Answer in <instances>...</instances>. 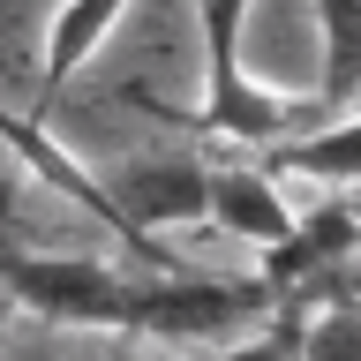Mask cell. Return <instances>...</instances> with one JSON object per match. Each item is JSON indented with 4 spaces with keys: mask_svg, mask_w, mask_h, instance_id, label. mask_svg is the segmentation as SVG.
Masks as SVG:
<instances>
[{
    "mask_svg": "<svg viewBox=\"0 0 361 361\" xmlns=\"http://www.w3.org/2000/svg\"><path fill=\"white\" fill-rule=\"evenodd\" d=\"M361 256V219H354V203L346 196H331L324 211H309V219H293L279 241L264 248V293H271V309L286 316V324H301V301L309 293H331L338 286V271Z\"/></svg>",
    "mask_w": 361,
    "mask_h": 361,
    "instance_id": "obj_3",
    "label": "cell"
},
{
    "mask_svg": "<svg viewBox=\"0 0 361 361\" xmlns=\"http://www.w3.org/2000/svg\"><path fill=\"white\" fill-rule=\"evenodd\" d=\"M241 16L248 0H203V106L196 113H173L158 98H135V106L166 121V128H188V135H226V143H279L286 128L301 121H324V106H301V98H264V90L241 83Z\"/></svg>",
    "mask_w": 361,
    "mask_h": 361,
    "instance_id": "obj_2",
    "label": "cell"
},
{
    "mask_svg": "<svg viewBox=\"0 0 361 361\" xmlns=\"http://www.w3.org/2000/svg\"><path fill=\"white\" fill-rule=\"evenodd\" d=\"M16 188H8V173H0V301H8V264H16Z\"/></svg>",
    "mask_w": 361,
    "mask_h": 361,
    "instance_id": "obj_12",
    "label": "cell"
},
{
    "mask_svg": "<svg viewBox=\"0 0 361 361\" xmlns=\"http://www.w3.org/2000/svg\"><path fill=\"white\" fill-rule=\"evenodd\" d=\"M316 16H324V83H316V106L331 121L361 90V0H316Z\"/></svg>",
    "mask_w": 361,
    "mask_h": 361,
    "instance_id": "obj_9",
    "label": "cell"
},
{
    "mask_svg": "<svg viewBox=\"0 0 361 361\" xmlns=\"http://www.w3.org/2000/svg\"><path fill=\"white\" fill-rule=\"evenodd\" d=\"M301 361H361V309H331L301 331Z\"/></svg>",
    "mask_w": 361,
    "mask_h": 361,
    "instance_id": "obj_10",
    "label": "cell"
},
{
    "mask_svg": "<svg viewBox=\"0 0 361 361\" xmlns=\"http://www.w3.org/2000/svg\"><path fill=\"white\" fill-rule=\"evenodd\" d=\"M0 143H8V151H16L23 166H30V173H45L53 188H61V196H75V203H83V211H90L98 226H113V233H121V248H135V256H143L151 271H180V264H173V248H166V241H151V233H143V226H135L128 211H121V203L106 196V180L90 173L83 158H68L61 143H53V135L38 128V121H16V113H0Z\"/></svg>",
    "mask_w": 361,
    "mask_h": 361,
    "instance_id": "obj_4",
    "label": "cell"
},
{
    "mask_svg": "<svg viewBox=\"0 0 361 361\" xmlns=\"http://www.w3.org/2000/svg\"><path fill=\"white\" fill-rule=\"evenodd\" d=\"M346 203H354V219H361V196H346Z\"/></svg>",
    "mask_w": 361,
    "mask_h": 361,
    "instance_id": "obj_13",
    "label": "cell"
},
{
    "mask_svg": "<svg viewBox=\"0 0 361 361\" xmlns=\"http://www.w3.org/2000/svg\"><path fill=\"white\" fill-rule=\"evenodd\" d=\"M264 173H301V180H324V188H361V121H331V128H316V135L271 143Z\"/></svg>",
    "mask_w": 361,
    "mask_h": 361,
    "instance_id": "obj_7",
    "label": "cell"
},
{
    "mask_svg": "<svg viewBox=\"0 0 361 361\" xmlns=\"http://www.w3.org/2000/svg\"><path fill=\"white\" fill-rule=\"evenodd\" d=\"M203 219L219 226V233H233V241L271 248L293 226V211L279 203V188H271L264 166H211V211H203Z\"/></svg>",
    "mask_w": 361,
    "mask_h": 361,
    "instance_id": "obj_6",
    "label": "cell"
},
{
    "mask_svg": "<svg viewBox=\"0 0 361 361\" xmlns=\"http://www.w3.org/2000/svg\"><path fill=\"white\" fill-rule=\"evenodd\" d=\"M8 301L45 324H90V331H135V338H226L264 324L271 293L264 279H166V286H135V279H113L106 264H83V256H30L23 248L8 264Z\"/></svg>",
    "mask_w": 361,
    "mask_h": 361,
    "instance_id": "obj_1",
    "label": "cell"
},
{
    "mask_svg": "<svg viewBox=\"0 0 361 361\" xmlns=\"http://www.w3.org/2000/svg\"><path fill=\"white\" fill-rule=\"evenodd\" d=\"M121 8H128V0H61V16H53V30H45V83H38V106L61 98V83L90 61V45L121 23Z\"/></svg>",
    "mask_w": 361,
    "mask_h": 361,
    "instance_id": "obj_8",
    "label": "cell"
},
{
    "mask_svg": "<svg viewBox=\"0 0 361 361\" xmlns=\"http://www.w3.org/2000/svg\"><path fill=\"white\" fill-rule=\"evenodd\" d=\"M106 196L143 233H158V226H203V211H211V166H196V158H143V166H121L106 180Z\"/></svg>",
    "mask_w": 361,
    "mask_h": 361,
    "instance_id": "obj_5",
    "label": "cell"
},
{
    "mask_svg": "<svg viewBox=\"0 0 361 361\" xmlns=\"http://www.w3.org/2000/svg\"><path fill=\"white\" fill-rule=\"evenodd\" d=\"M301 354V324H279L271 338H256V346H241V354H226V361H293Z\"/></svg>",
    "mask_w": 361,
    "mask_h": 361,
    "instance_id": "obj_11",
    "label": "cell"
}]
</instances>
